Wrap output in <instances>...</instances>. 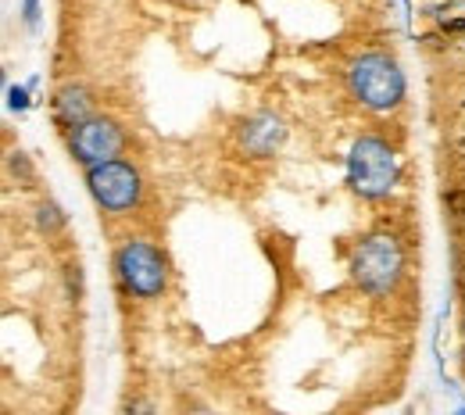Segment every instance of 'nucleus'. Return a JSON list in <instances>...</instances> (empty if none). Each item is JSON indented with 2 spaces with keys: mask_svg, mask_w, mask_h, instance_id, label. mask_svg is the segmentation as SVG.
<instances>
[{
  "mask_svg": "<svg viewBox=\"0 0 465 415\" xmlns=\"http://www.w3.org/2000/svg\"><path fill=\"white\" fill-rule=\"evenodd\" d=\"M122 147H125V136H122L118 122L90 115L86 122L72 125V154L79 158L83 169L101 165V162H108V158H118Z\"/></svg>",
  "mask_w": 465,
  "mask_h": 415,
  "instance_id": "nucleus-6",
  "label": "nucleus"
},
{
  "mask_svg": "<svg viewBox=\"0 0 465 415\" xmlns=\"http://www.w3.org/2000/svg\"><path fill=\"white\" fill-rule=\"evenodd\" d=\"M118 280L136 297H154L165 287V258L147 240H125L115 254Z\"/></svg>",
  "mask_w": 465,
  "mask_h": 415,
  "instance_id": "nucleus-4",
  "label": "nucleus"
},
{
  "mask_svg": "<svg viewBox=\"0 0 465 415\" xmlns=\"http://www.w3.org/2000/svg\"><path fill=\"white\" fill-rule=\"evenodd\" d=\"M348 86L369 112H394L405 97V75L387 54H361L351 61Z\"/></svg>",
  "mask_w": 465,
  "mask_h": 415,
  "instance_id": "nucleus-1",
  "label": "nucleus"
},
{
  "mask_svg": "<svg viewBox=\"0 0 465 415\" xmlns=\"http://www.w3.org/2000/svg\"><path fill=\"white\" fill-rule=\"evenodd\" d=\"M86 186H90L94 201L104 212H133L143 197V179L122 158H108L101 165H90L86 169Z\"/></svg>",
  "mask_w": 465,
  "mask_h": 415,
  "instance_id": "nucleus-3",
  "label": "nucleus"
},
{
  "mask_svg": "<svg viewBox=\"0 0 465 415\" xmlns=\"http://www.w3.org/2000/svg\"><path fill=\"white\" fill-rule=\"evenodd\" d=\"M25 18H29V22L36 18V0H25Z\"/></svg>",
  "mask_w": 465,
  "mask_h": 415,
  "instance_id": "nucleus-8",
  "label": "nucleus"
},
{
  "mask_svg": "<svg viewBox=\"0 0 465 415\" xmlns=\"http://www.w3.org/2000/svg\"><path fill=\"white\" fill-rule=\"evenodd\" d=\"M348 173H351V186L361 197H387L394 190V179H398V158H394V151L383 140L361 136L351 147Z\"/></svg>",
  "mask_w": 465,
  "mask_h": 415,
  "instance_id": "nucleus-2",
  "label": "nucleus"
},
{
  "mask_svg": "<svg viewBox=\"0 0 465 415\" xmlns=\"http://www.w3.org/2000/svg\"><path fill=\"white\" fill-rule=\"evenodd\" d=\"M401 265H405V258H401V247L394 237H369L354 254V276L372 294L394 287L401 276Z\"/></svg>",
  "mask_w": 465,
  "mask_h": 415,
  "instance_id": "nucleus-5",
  "label": "nucleus"
},
{
  "mask_svg": "<svg viewBox=\"0 0 465 415\" xmlns=\"http://www.w3.org/2000/svg\"><path fill=\"white\" fill-rule=\"evenodd\" d=\"M58 115H61V122H68V125H79V122L90 119V112H86V94H83V90H75V86L61 90L58 94Z\"/></svg>",
  "mask_w": 465,
  "mask_h": 415,
  "instance_id": "nucleus-7",
  "label": "nucleus"
}]
</instances>
